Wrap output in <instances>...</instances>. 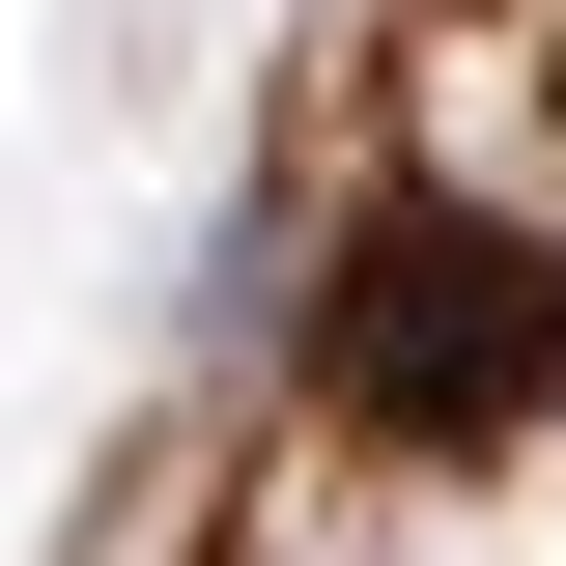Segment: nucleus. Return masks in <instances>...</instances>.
<instances>
[{
    "instance_id": "1",
    "label": "nucleus",
    "mask_w": 566,
    "mask_h": 566,
    "mask_svg": "<svg viewBox=\"0 0 566 566\" xmlns=\"http://www.w3.org/2000/svg\"><path fill=\"white\" fill-rule=\"evenodd\" d=\"M312 397L368 424V453H482V424L566 397V255L482 199H368L340 283H312Z\"/></svg>"
}]
</instances>
